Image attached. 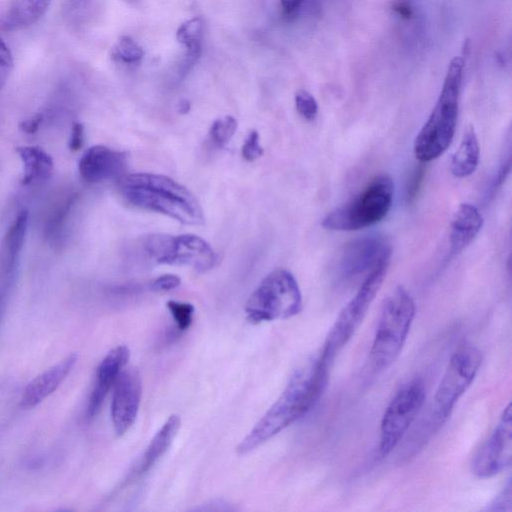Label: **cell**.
I'll return each instance as SVG.
<instances>
[{"label": "cell", "mask_w": 512, "mask_h": 512, "mask_svg": "<svg viewBox=\"0 0 512 512\" xmlns=\"http://www.w3.org/2000/svg\"><path fill=\"white\" fill-rule=\"evenodd\" d=\"M330 367L318 354L298 369L279 398L236 447L237 454H248L304 416L323 393Z\"/></svg>", "instance_id": "1"}, {"label": "cell", "mask_w": 512, "mask_h": 512, "mask_svg": "<svg viewBox=\"0 0 512 512\" xmlns=\"http://www.w3.org/2000/svg\"><path fill=\"white\" fill-rule=\"evenodd\" d=\"M118 190L132 206L166 215L186 225L204 223L196 196L175 180L154 173H132L118 179Z\"/></svg>", "instance_id": "2"}, {"label": "cell", "mask_w": 512, "mask_h": 512, "mask_svg": "<svg viewBox=\"0 0 512 512\" xmlns=\"http://www.w3.org/2000/svg\"><path fill=\"white\" fill-rule=\"evenodd\" d=\"M464 60L455 56L449 63L437 102L414 141V155L427 163L450 146L458 119Z\"/></svg>", "instance_id": "3"}, {"label": "cell", "mask_w": 512, "mask_h": 512, "mask_svg": "<svg viewBox=\"0 0 512 512\" xmlns=\"http://www.w3.org/2000/svg\"><path fill=\"white\" fill-rule=\"evenodd\" d=\"M415 313V302L403 286H397L383 301L369 354L373 370L382 371L397 359Z\"/></svg>", "instance_id": "4"}, {"label": "cell", "mask_w": 512, "mask_h": 512, "mask_svg": "<svg viewBox=\"0 0 512 512\" xmlns=\"http://www.w3.org/2000/svg\"><path fill=\"white\" fill-rule=\"evenodd\" d=\"M394 185L387 174H379L345 204L328 213L322 227L335 231H355L383 220L393 201Z\"/></svg>", "instance_id": "5"}, {"label": "cell", "mask_w": 512, "mask_h": 512, "mask_svg": "<svg viewBox=\"0 0 512 512\" xmlns=\"http://www.w3.org/2000/svg\"><path fill=\"white\" fill-rule=\"evenodd\" d=\"M390 256L391 253L385 255L370 270L356 294L342 308L328 332L319 355L330 366L362 323L385 279Z\"/></svg>", "instance_id": "6"}, {"label": "cell", "mask_w": 512, "mask_h": 512, "mask_svg": "<svg viewBox=\"0 0 512 512\" xmlns=\"http://www.w3.org/2000/svg\"><path fill=\"white\" fill-rule=\"evenodd\" d=\"M302 309V295L293 274L275 269L260 282L250 295L245 312L254 324L275 319H287Z\"/></svg>", "instance_id": "7"}, {"label": "cell", "mask_w": 512, "mask_h": 512, "mask_svg": "<svg viewBox=\"0 0 512 512\" xmlns=\"http://www.w3.org/2000/svg\"><path fill=\"white\" fill-rule=\"evenodd\" d=\"M482 354L466 345L451 356L435 392L429 419V432L435 433L446 422L455 404L473 383L482 363Z\"/></svg>", "instance_id": "8"}, {"label": "cell", "mask_w": 512, "mask_h": 512, "mask_svg": "<svg viewBox=\"0 0 512 512\" xmlns=\"http://www.w3.org/2000/svg\"><path fill=\"white\" fill-rule=\"evenodd\" d=\"M144 247L159 264L186 265L200 272L211 269L216 261L210 244L193 234H149L144 239Z\"/></svg>", "instance_id": "9"}, {"label": "cell", "mask_w": 512, "mask_h": 512, "mask_svg": "<svg viewBox=\"0 0 512 512\" xmlns=\"http://www.w3.org/2000/svg\"><path fill=\"white\" fill-rule=\"evenodd\" d=\"M425 386L421 379L403 385L388 404L380 423L379 453L386 457L399 444L421 410Z\"/></svg>", "instance_id": "10"}, {"label": "cell", "mask_w": 512, "mask_h": 512, "mask_svg": "<svg viewBox=\"0 0 512 512\" xmlns=\"http://www.w3.org/2000/svg\"><path fill=\"white\" fill-rule=\"evenodd\" d=\"M512 408L509 403L489 438L476 454L472 469L476 476L489 478L501 473L511 464Z\"/></svg>", "instance_id": "11"}, {"label": "cell", "mask_w": 512, "mask_h": 512, "mask_svg": "<svg viewBox=\"0 0 512 512\" xmlns=\"http://www.w3.org/2000/svg\"><path fill=\"white\" fill-rule=\"evenodd\" d=\"M141 378L134 368L122 370L114 383L111 419L117 436L124 435L134 424L141 400Z\"/></svg>", "instance_id": "12"}, {"label": "cell", "mask_w": 512, "mask_h": 512, "mask_svg": "<svg viewBox=\"0 0 512 512\" xmlns=\"http://www.w3.org/2000/svg\"><path fill=\"white\" fill-rule=\"evenodd\" d=\"M128 162L127 154L104 145L90 147L79 160L81 177L88 182L119 179L124 175Z\"/></svg>", "instance_id": "13"}, {"label": "cell", "mask_w": 512, "mask_h": 512, "mask_svg": "<svg viewBox=\"0 0 512 512\" xmlns=\"http://www.w3.org/2000/svg\"><path fill=\"white\" fill-rule=\"evenodd\" d=\"M391 253L380 236H365L347 244L340 257L339 268L344 277H353L372 269L385 255Z\"/></svg>", "instance_id": "14"}, {"label": "cell", "mask_w": 512, "mask_h": 512, "mask_svg": "<svg viewBox=\"0 0 512 512\" xmlns=\"http://www.w3.org/2000/svg\"><path fill=\"white\" fill-rule=\"evenodd\" d=\"M130 356L129 349L119 345L111 349L99 363L96 370L95 382L87 406V417L94 418L99 412L109 390L126 366Z\"/></svg>", "instance_id": "15"}, {"label": "cell", "mask_w": 512, "mask_h": 512, "mask_svg": "<svg viewBox=\"0 0 512 512\" xmlns=\"http://www.w3.org/2000/svg\"><path fill=\"white\" fill-rule=\"evenodd\" d=\"M77 361L78 354L71 353L31 380L22 393V407H35L49 397L67 378Z\"/></svg>", "instance_id": "16"}, {"label": "cell", "mask_w": 512, "mask_h": 512, "mask_svg": "<svg viewBox=\"0 0 512 512\" xmlns=\"http://www.w3.org/2000/svg\"><path fill=\"white\" fill-rule=\"evenodd\" d=\"M483 217L477 207L462 203L457 208L450 226L449 258L461 253L475 239L483 226Z\"/></svg>", "instance_id": "17"}, {"label": "cell", "mask_w": 512, "mask_h": 512, "mask_svg": "<svg viewBox=\"0 0 512 512\" xmlns=\"http://www.w3.org/2000/svg\"><path fill=\"white\" fill-rule=\"evenodd\" d=\"M181 425V419L178 415H171L161 428L156 432L142 458L135 466L133 472L129 475L126 483L134 481L146 475L155 464L162 458L171 446Z\"/></svg>", "instance_id": "18"}, {"label": "cell", "mask_w": 512, "mask_h": 512, "mask_svg": "<svg viewBox=\"0 0 512 512\" xmlns=\"http://www.w3.org/2000/svg\"><path fill=\"white\" fill-rule=\"evenodd\" d=\"M51 0H12L3 21L6 31H19L35 24L48 10Z\"/></svg>", "instance_id": "19"}, {"label": "cell", "mask_w": 512, "mask_h": 512, "mask_svg": "<svg viewBox=\"0 0 512 512\" xmlns=\"http://www.w3.org/2000/svg\"><path fill=\"white\" fill-rule=\"evenodd\" d=\"M480 158V148L473 126H468L462 140L453 154L450 171L456 178L470 176L476 170Z\"/></svg>", "instance_id": "20"}, {"label": "cell", "mask_w": 512, "mask_h": 512, "mask_svg": "<svg viewBox=\"0 0 512 512\" xmlns=\"http://www.w3.org/2000/svg\"><path fill=\"white\" fill-rule=\"evenodd\" d=\"M17 152L23 164V182H40L50 177L53 160L48 153L36 146L18 147Z\"/></svg>", "instance_id": "21"}, {"label": "cell", "mask_w": 512, "mask_h": 512, "mask_svg": "<svg viewBox=\"0 0 512 512\" xmlns=\"http://www.w3.org/2000/svg\"><path fill=\"white\" fill-rule=\"evenodd\" d=\"M28 225V213L22 211L9 227L2 247V262L6 273H9L15 265V260L20 253L25 240Z\"/></svg>", "instance_id": "22"}, {"label": "cell", "mask_w": 512, "mask_h": 512, "mask_svg": "<svg viewBox=\"0 0 512 512\" xmlns=\"http://www.w3.org/2000/svg\"><path fill=\"white\" fill-rule=\"evenodd\" d=\"M203 36V20L195 17L182 23L177 30L178 42L186 48L184 67L189 68L197 62L201 55V41Z\"/></svg>", "instance_id": "23"}, {"label": "cell", "mask_w": 512, "mask_h": 512, "mask_svg": "<svg viewBox=\"0 0 512 512\" xmlns=\"http://www.w3.org/2000/svg\"><path fill=\"white\" fill-rule=\"evenodd\" d=\"M143 56L142 48L129 36H122L112 50V58L125 64L139 63Z\"/></svg>", "instance_id": "24"}, {"label": "cell", "mask_w": 512, "mask_h": 512, "mask_svg": "<svg viewBox=\"0 0 512 512\" xmlns=\"http://www.w3.org/2000/svg\"><path fill=\"white\" fill-rule=\"evenodd\" d=\"M237 129V120L230 116L216 119L209 130L211 141L217 147H223L233 137Z\"/></svg>", "instance_id": "25"}, {"label": "cell", "mask_w": 512, "mask_h": 512, "mask_svg": "<svg viewBox=\"0 0 512 512\" xmlns=\"http://www.w3.org/2000/svg\"><path fill=\"white\" fill-rule=\"evenodd\" d=\"M167 308L180 331H185L190 327L194 313V306L192 304L169 300Z\"/></svg>", "instance_id": "26"}, {"label": "cell", "mask_w": 512, "mask_h": 512, "mask_svg": "<svg viewBox=\"0 0 512 512\" xmlns=\"http://www.w3.org/2000/svg\"><path fill=\"white\" fill-rule=\"evenodd\" d=\"M295 106L298 113L306 120L311 121L317 116V101L307 90H299L295 94Z\"/></svg>", "instance_id": "27"}, {"label": "cell", "mask_w": 512, "mask_h": 512, "mask_svg": "<svg viewBox=\"0 0 512 512\" xmlns=\"http://www.w3.org/2000/svg\"><path fill=\"white\" fill-rule=\"evenodd\" d=\"M424 164L425 163L420 162V164L414 167L410 174L405 192V198L407 203H412L419 194L425 176Z\"/></svg>", "instance_id": "28"}, {"label": "cell", "mask_w": 512, "mask_h": 512, "mask_svg": "<svg viewBox=\"0 0 512 512\" xmlns=\"http://www.w3.org/2000/svg\"><path fill=\"white\" fill-rule=\"evenodd\" d=\"M263 148L259 143V133L251 130L247 135L241 149L243 158L252 162L263 155Z\"/></svg>", "instance_id": "29"}, {"label": "cell", "mask_w": 512, "mask_h": 512, "mask_svg": "<svg viewBox=\"0 0 512 512\" xmlns=\"http://www.w3.org/2000/svg\"><path fill=\"white\" fill-rule=\"evenodd\" d=\"M72 201L69 200L67 203L62 205L51 217L47 224V234L56 237V235L62 230L63 222L65 221L66 215L69 212Z\"/></svg>", "instance_id": "30"}, {"label": "cell", "mask_w": 512, "mask_h": 512, "mask_svg": "<svg viewBox=\"0 0 512 512\" xmlns=\"http://www.w3.org/2000/svg\"><path fill=\"white\" fill-rule=\"evenodd\" d=\"M181 279L175 274H164L150 283V289L154 292L169 291L177 288Z\"/></svg>", "instance_id": "31"}, {"label": "cell", "mask_w": 512, "mask_h": 512, "mask_svg": "<svg viewBox=\"0 0 512 512\" xmlns=\"http://www.w3.org/2000/svg\"><path fill=\"white\" fill-rule=\"evenodd\" d=\"M511 168L510 157L500 166L488 189L487 198L493 197L497 189L505 182Z\"/></svg>", "instance_id": "32"}, {"label": "cell", "mask_w": 512, "mask_h": 512, "mask_svg": "<svg viewBox=\"0 0 512 512\" xmlns=\"http://www.w3.org/2000/svg\"><path fill=\"white\" fill-rule=\"evenodd\" d=\"M511 495V483L510 481H508L506 487L503 489L501 494H499L497 498H495V501L492 504L493 507L491 509L498 511L508 510L506 505L508 506L509 509H511Z\"/></svg>", "instance_id": "33"}, {"label": "cell", "mask_w": 512, "mask_h": 512, "mask_svg": "<svg viewBox=\"0 0 512 512\" xmlns=\"http://www.w3.org/2000/svg\"><path fill=\"white\" fill-rule=\"evenodd\" d=\"M84 142V127L81 123H75L71 130L69 148L72 151H78Z\"/></svg>", "instance_id": "34"}, {"label": "cell", "mask_w": 512, "mask_h": 512, "mask_svg": "<svg viewBox=\"0 0 512 512\" xmlns=\"http://www.w3.org/2000/svg\"><path fill=\"white\" fill-rule=\"evenodd\" d=\"M42 115L38 114L32 118H29L25 121H23L20 124V128L25 131L26 133H34L37 131L41 121H42Z\"/></svg>", "instance_id": "35"}, {"label": "cell", "mask_w": 512, "mask_h": 512, "mask_svg": "<svg viewBox=\"0 0 512 512\" xmlns=\"http://www.w3.org/2000/svg\"><path fill=\"white\" fill-rule=\"evenodd\" d=\"M0 63L4 64L6 66L12 67L13 66V57L12 53L7 46V44L3 41V39L0 37Z\"/></svg>", "instance_id": "36"}, {"label": "cell", "mask_w": 512, "mask_h": 512, "mask_svg": "<svg viewBox=\"0 0 512 512\" xmlns=\"http://www.w3.org/2000/svg\"><path fill=\"white\" fill-rule=\"evenodd\" d=\"M304 0H280L285 15L294 14L302 5Z\"/></svg>", "instance_id": "37"}, {"label": "cell", "mask_w": 512, "mask_h": 512, "mask_svg": "<svg viewBox=\"0 0 512 512\" xmlns=\"http://www.w3.org/2000/svg\"><path fill=\"white\" fill-rule=\"evenodd\" d=\"M395 12L403 18H410L412 16V8L406 2L398 1L393 5Z\"/></svg>", "instance_id": "38"}, {"label": "cell", "mask_w": 512, "mask_h": 512, "mask_svg": "<svg viewBox=\"0 0 512 512\" xmlns=\"http://www.w3.org/2000/svg\"><path fill=\"white\" fill-rule=\"evenodd\" d=\"M190 110V102L188 100H181L179 102V113L186 114Z\"/></svg>", "instance_id": "39"}, {"label": "cell", "mask_w": 512, "mask_h": 512, "mask_svg": "<svg viewBox=\"0 0 512 512\" xmlns=\"http://www.w3.org/2000/svg\"><path fill=\"white\" fill-rule=\"evenodd\" d=\"M4 311H5V300H4V296H3L2 292H0V322L3 318Z\"/></svg>", "instance_id": "40"}, {"label": "cell", "mask_w": 512, "mask_h": 512, "mask_svg": "<svg viewBox=\"0 0 512 512\" xmlns=\"http://www.w3.org/2000/svg\"><path fill=\"white\" fill-rule=\"evenodd\" d=\"M123 1L131 6L138 7L142 0H123Z\"/></svg>", "instance_id": "41"}, {"label": "cell", "mask_w": 512, "mask_h": 512, "mask_svg": "<svg viewBox=\"0 0 512 512\" xmlns=\"http://www.w3.org/2000/svg\"><path fill=\"white\" fill-rule=\"evenodd\" d=\"M79 1H84V0H79Z\"/></svg>", "instance_id": "42"}]
</instances>
